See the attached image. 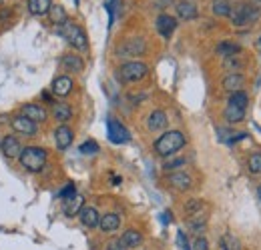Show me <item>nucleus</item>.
Returning a JSON list of instances; mask_svg holds the SVG:
<instances>
[{"label": "nucleus", "mask_w": 261, "mask_h": 250, "mask_svg": "<svg viewBox=\"0 0 261 250\" xmlns=\"http://www.w3.org/2000/svg\"><path fill=\"white\" fill-rule=\"evenodd\" d=\"M61 63H63V66H65L66 70H72V72H81V70L85 68L83 58H81V56H76V54H65Z\"/></svg>", "instance_id": "nucleus-25"}, {"label": "nucleus", "mask_w": 261, "mask_h": 250, "mask_svg": "<svg viewBox=\"0 0 261 250\" xmlns=\"http://www.w3.org/2000/svg\"><path fill=\"white\" fill-rule=\"evenodd\" d=\"M183 164H185V158L169 160V162H165V170H173V168H177V166H183Z\"/></svg>", "instance_id": "nucleus-36"}, {"label": "nucleus", "mask_w": 261, "mask_h": 250, "mask_svg": "<svg viewBox=\"0 0 261 250\" xmlns=\"http://www.w3.org/2000/svg\"><path fill=\"white\" fill-rule=\"evenodd\" d=\"M53 116L57 118V122H66V120H70V116H72V108L65 104V102H61V104H55L53 106Z\"/></svg>", "instance_id": "nucleus-24"}, {"label": "nucleus", "mask_w": 261, "mask_h": 250, "mask_svg": "<svg viewBox=\"0 0 261 250\" xmlns=\"http://www.w3.org/2000/svg\"><path fill=\"white\" fill-rule=\"evenodd\" d=\"M259 42H261V38H259Z\"/></svg>", "instance_id": "nucleus-41"}, {"label": "nucleus", "mask_w": 261, "mask_h": 250, "mask_svg": "<svg viewBox=\"0 0 261 250\" xmlns=\"http://www.w3.org/2000/svg\"><path fill=\"white\" fill-rule=\"evenodd\" d=\"M20 114H22L24 118L33 120L34 124H38V122H46V118H48L44 106H40V104H24Z\"/></svg>", "instance_id": "nucleus-10"}, {"label": "nucleus", "mask_w": 261, "mask_h": 250, "mask_svg": "<svg viewBox=\"0 0 261 250\" xmlns=\"http://www.w3.org/2000/svg\"><path fill=\"white\" fill-rule=\"evenodd\" d=\"M169 184L177 190H189L193 186V180L187 172H173V174H169Z\"/></svg>", "instance_id": "nucleus-16"}, {"label": "nucleus", "mask_w": 261, "mask_h": 250, "mask_svg": "<svg viewBox=\"0 0 261 250\" xmlns=\"http://www.w3.org/2000/svg\"><path fill=\"white\" fill-rule=\"evenodd\" d=\"M211 10H213L215 16H223L225 18V16L231 14V2L229 0H213Z\"/></svg>", "instance_id": "nucleus-28"}, {"label": "nucleus", "mask_w": 261, "mask_h": 250, "mask_svg": "<svg viewBox=\"0 0 261 250\" xmlns=\"http://www.w3.org/2000/svg\"><path fill=\"white\" fill-rule=\"evenodd\" d=\"M163 222L167 224V222H171V212H165L163 214Z\"/></svg>", "instance_id": "nucleus-39"}, {"label": "nucleus", "mask_w": 261, "mask_h": 250, "mask_svg": "<svg viewBox=\"0 0 261 250\" xmlns=\"http://www.w3.org/2000/svg\"><path fill=\"white\" fill-rule=\"evenodd\" d=\"M74 194H76V188H74V184H72V182H68V184H66V186L63 188L61 192H59V196H61L63 200H68V198H72Z\"/></svg>", "instance_id": "nucleus-34"}, {"label": "nucleus", "mask_w": 261, "mask_h": 250, "mask_svg": "<svg viewBox=\"0 0 261 250\" xmlns=\"http://www.w3.org/2000/svg\"><path fill=\"white\" fill-rule=\"evenodd\" d=\"M185 142H187V138H185V134L183 132H179V130H169V132H165L163 136H159L157 140H155V152L159 154V157H173L175 152H179L183 146H185Z\"/></svg>", "instance_id": "nucleus-1"}, {"label": "nucleus", "mask_w": 261, "mask_h": 250, "mask_svg": "<svg viewBox=\"0 0 261 250\" xmlns=\"http://www.w3.org/2000/svg\"><path fill=\"white\" fill-rule=\"evenodd\" d=\"M177 28V20L173 18V16H169V14H159V18H157V30L161 36L165 38H171V34L175 32Z\"/></svg>", "instance_id": "nucleus-14"}, {"label": "nucleus", "mask_w": 261, "mask_h": 250, "mask_svg": "<svg viewBox=\"0 0 261 250\" xmlns=\"http://www.w3.org/2000/svg\"><path fill=\"white\" fill-rule=\"evenodd\" d=\"M10 126H12V130H14V132H18V134H24V136H34V134H36V130H38L33 120L24 118L22 114L14 116V118L10 120Z\"/></svg>", "instance_id": "nucleus-9"}, {"label": "nucleus", "mask_w": 261, "mask_h": 250, "mask_svg": "<svg viewBox=\"0 0 261 250\" xmlns=\"http://www.w3.org/2000/svg\"><path fill=\"white\" fill-rule=\"evenodd\" d=\"M193 250H209V244H207V240L203 238V236H199L195 240V244H193Z\"/></svg>", "instance_id": "nucleus-38"}, {"label": "nucleus", "mask_w": 261, "mask_h": 250, "mask_svg": "<svg viewBox=\"0 0 261 250\" xmlns=\"http://www.w3.org/2000/svg\"><path fill=\"white\" fill-rule=\"evenodd\" d=\"M167 114H165L163 110H153L151 112V116L147 118V128L151 130V132H157V130H163L165 126H167Z\"/></svg>", "instance_id": "nucleus-18"}, {"label": "nucleus", "mask_w": 261, "mask_h": 250, "mask_svg": "<svg viewBox=\"0 0 261 250\" xmlns=\"http://www.w3.org/2000/svg\"><path fill=\"white\" fill-rule=\"evenodd\" d=\"M79 218L83 222V226H87V228H97L98 220H100V214L97 212V208H93V206H83V210L79 212Z\"/></svg>", "instance_id": "nucleus-15"}, {"label": "nucleus", "mask_w": 261, "mask_h": 250, "mask_svg": "<svg viewBox=\"0 0 261 250\" xmlns=\"http://www.w3.org/2000/svg\"><path fill=\"white\" fill-rule=\"evenodd\" d=\"M50 6H53L50 0H29V10H31L33 14H36V16H44V14H48Z\"/></svg>", "instance_id": "nucleus-23"}, {"label": "nucleus", "mask_w": 261, "mask_h": 250, "mask_svg": "<svg viewBox=\"0 0 261 250\" xmlns=\"http://www.w3.org/2000/svg\"><path fill=\"white\" fill-rule=\"evenodd\" d=\"M229 104L245 110V108H247V104H249V98H247V94L243 92V90H237V92H233L231 96H229Z\"/></svg>", "instance_id": "nucleus-29"}, {"label": "nucleus", "mask_w": 261, "mask_h": 250, "mask_svg": "<svg viewBox=\"0 0 261 250\" xmlns=\"http://www.w3.org/2000/svg\"><path fill=\"white\" fill-rule=\"evenodd\" d=\"M107 132H109V140H111L113 144H125V142L130 140L129 130L121 124L117 118H109V122H107Z\"/></svg>", "instance_id": "nucleus-6"}, {"label": "nucleus", "mask_w": 261, "mask_h": 250, "mask_svg": "<svg viewBox=\"0 0 261 250\" xmlns=\"http://www.w3.org/2000/svg\"><path fill=\"white\" fill-rule=\"evenodd\" d=\"M48 18H50V22H53V24H57V26L65 24L66 20H68L63 6H50V10H48Z\"/></svg>", "instance_id": "nucleus-27"}, {"label": "nucleus", "mask_w": 261, "mask_h": 250, "mask_svg": "<svg viewBox=\"0 0 261 250\" xmlns=\"http://www.w3.org/2000/svg\"><path fill=\"white\" fill-rule=\"evenodd\" d=\"M241 86H243V76H241L239 72H231V74H227V76L223 78V88H225L229 94L241 90Z\"/></svg>", "instance_id": "nucleus-20"}, {"label": "nucleus", "mask_w": 261, "mask_h": 250, "mask_svg": "<svg viewBox=\"0 0 261 250\" xmlns=\"http://www.w3.org/2000/svg\"><path fill=\"white\" fill-rule=\"evenodd\" d=\"M0 150H2V154H4L6 158H18L20 157V152H22V144H20V140H18L16 136L8 134V136L2 138V142H0Z\"/></svg>", "instance_id": "nucleus-8"}, {"label": "nucleus", "mask_w": 261, "mask_h": 250, "mask_svg": "<svg viewBox=\"0 0 261 250\" xmlns=\"http://www.w3.org/2000/svg\"><path fill=\"white\" fill-rule=\"evenodd\" d=\"M107 250H127V246L121 242V238H115V240H111V242H109Z\"/></svg>", "instance_id": "nucleus-37"}, {"label": "nucleus", "mask_w": 261, "mask_h": 250, "mask_svg": "<svg viewBox=\"0 0 261 250\" xmlns=\"http://www.w3.org/2000/svg\"><path fill=\"white\" fill-rule=\"evenodd\" d=\"M243 118H245V110L243 108H237V106L227 104V108H225V120H227L229 124H237Z\"/></svg>", "instance_id": "nucleus-26"}, {"label": "nucleus", "mask_w": 261, "mask_h": 250, "mask_svg": "<svg viewBox=\"0 0 261 250\" xmlns=\"http://www.w3.org/2000/svg\"><path fill=\"white\" fill-rule=\"evenodd\" d=\"M175 10H177V16L179 18H183V20H193L197 18V6L193 2H189V0H179L177 4H175Z\"/></svg>", "instance_id": "nucleus-13"}, {"label": "nucleus", "mask_w": 261, "mask_h": 250, "mask_svg": "<svg viewBox=\"0 0 261 250\" xmlns=\"http://www.w3.org/2000/svg\"><path fill=\"white\" fill-rule=\"evenodd\" d=\"M177 246H179L181 250H191L189 242H187V234H185L183 230H179V232H177Z\"/></svg>", "instance_id": "nucleus-35"}, {"label": "nucleus", "mask_w": 261, "mask_h": 250, "mask_svg": "<svg viewBox=\"0 0 261 250\" xmlns=\"http://www.w3.org/2000/svg\"><path fill=\"white\" fill-rule=\"evenodd\" d=\"M145 52V40L141 38H133L123 42L119 48H117V54L119 56H127V58H135V56H141Z\"/></svg>", "instance_id": "nucleus-7"}, {"label": "nucleus", "mask_w": 261, "mask_h": 250, "mask_svg": "<svg viewBox=\"0 0 261 250\" xmlns=\"http://www.w3.org/2000/svg\"><path fill=\"white\" fill-rule=\"evenodd\" d=\"M83 206H85V198L81 194H74L72 198H68V200L63 202V212H65V216L72 218V216H76L83 210Z\"/></svg>", "instance_id": "nucleus-12"}, {"label": "nucleus", "mask_w": 261, "mask_h": 250, "mask_svg": "<svg viewBox=\"0 0 261 250\" xmlns=\"http://www.w3.org/2000/svg\"><path fill=\"white\" fill-rule=\"evenodd\" d=\"M147 72H149L147 64L137 63V60L135 63H125L119 68V76H121L123 82H139L147 76Z\"/></svg>", "instance_id": "nucleus-5"}, {"label": "nucleus", "mask_w": 261, "mask_h": 250, "mask_svg": "<svg viewBox=\"0 0 261 250\" xmlns=\"http://www.w3.org/2000/svg\"><path fill=\"white\" fill-rule=\"evenodd\" d=\"M203 210H205V204H203V200H189V202L185 204V214H187V216L203 214Z\"/></svg>", "instance_id": "nucleus-31"}, {"label": "nucleus", "mask_w": 261, "mask_h": 250, "mask_svg": "<svg viewBox=\"0 0 261 250\" xmlns=\"http://www.w3.org/2000/svg\"><path fill=\"white\" fill-rule=\"evenodd\" d=\"M98 226H100L102 232H115V230L121 226V216H119L117 212H109V214L100 216Z\"/></svg>", "instance_id": "nucleus-19"}, {"label": "nucleus", "mask_w": 261, "mask_h": 250, "mask_svg": "<svg viewBox=\"0 0 261 250\" xmlns=\"http://www.w3.org/2000/svg\"><path fill=\"white\" fill-rule=\"evenodd\" d=\"M18 160H20L24 170L40 172L44 168V164H46V150L40 148V146H27V148H22Z\"/></svg>", "instance_id": "nucleus-3"}, {"label": "nucleus", "mask_w": 261, "mask_h": 250, "mask_svg": "<svg viewBox=\"0 0 261 250\" xmlns=\"http://www.w3.org/2000/svg\"><path fill=\"white\" fill-rule=\"evenodd\" d=\"M247 166H249V170H251L253 174H261V152L251 154L249 160H247Z\"/></svg>", "instance_id": "nucleus-32"}, {"label": "nucleus", "mask_w": 261, "mask_h": 250, "mask_svg": "<svg viewBox=\"0 0 261 250\" xmlns=\"http://www.w3.org/2000/svg\"><path fill=\"white\" fill-rule=\"evenodd\" d=\"M239 52H241V46L235 44V42H231V40H223V42L217 44V54L223 56V58H233Z\"/></svg>", "instance_id": "nucleus-21"}, {"label": "nucleus", "mask_w": 261, "mask_h": 250, "mask_svg": "<svg viewBox=\"0 0 261 250\" xmlns=\"http://www.w3.org/2000/svg\"><path fill=\"white\" fill-rule=\"evenodd\" d=\"M59 34L65 38L72 48H76V50H87L89 48V38H87L85 30L79 24L70 22V20H66L65 24L59 26Z\"/></svg>", "instance_id": "nucleus-4"}, {"label": "nucleus", "mask_w": 261, "mask_h": 250, "mask_svg": "<svg viewBox=\"0 0 261 250\" xmlns=\"http://www.w3.org/2000/svg\"><path fill=\"white\" fill-rule=\"evenodd\" d=\"M121 242L127 246V248H137L141 242H143V234L139 230H125V234L121 236Z\"/></svg>", "instance_id": "nucleus-22"}, {"label": "nucleus", "mask_w": 261, "mask_h": 250, "mask_svg": "<svg viewBox=\"0 0 261 250\" xmlns=\"http://www.w3.org/2000/svg\"><path fill=\"white\" fill-rule=\"evenodd\" d=\"M259 16H261L259 8L253 6V4H247V2H239V4L231 6V14H229L233 26H237V28L239 26H249V24L257 22Z\"/></svg>", "instance_id": "nucleus-2"}, {"label": "nucleus", "mask_w": 261, "mask_h": 250, "mask_svg": "<svg viewBox=\"0 0 261 250\" xmlns=\"http://www.w3.org/2000/svg\"><path fill=\"white\" fill-rule=\"evenodd\" d=\"M219 246L221 250H241V242L233 234H223L219 240Z\"/></svg>", "instance_id": "nucleus-30"}, {"label": "nucleus", "mask_w": 261, "mask_h": 250, "mask_svg": "<svg viewBox=\"0 0 261 250\" xmlns=\"http://www.w3.org/2000/svg\"><path fill=\"white\" fill-rule=\"evenodd\" d=\"M72 138H74V134L66 124H61L55 130V144H57L59 150H66L72 144Z\"/></svg>", "instance_id": "nucleus-11"}, {"label": "nucleus", "mask_w": 261, "mask_h": 250, "mask_svg": "<svg viewBox=\"0 0 261 250\" xmlns=\"http://www.w3.org/2000/svg\"><path fill=\"white\" fill-rule=\"evenodd\" d=\"M72 78L70 76H57L55 80H53V92L57 94V96H68V94L72 92Z\"/></svg>", "instance_id": "nucleus-17"}, {"label": "nucleus", "mask_w": 261, "mask_h": 250, "mask_svg": "<svg viewBox=\"0 0 261 250\" xmlns=\"http://www.w3.org/2000/svg\"><path fill=\"white\" fill-rule=\"evenodd\" d=\"M259 198H261V188H259Z\"/></svg>", "instance_id": "nucleus-40"}, {"label": "nucleus", "mask_w": 261, "mask_h": 250, "mask_svg": "<svg viewBox=\"0 0 261 250\" xmlns=\"http://www.w3.org/2000/svg\"><path fill=\"white\" fill-rule=\"evenodd\" d=\"M98 152V144L95 140H87L81 144V154H97Z\"/></svg>", "instance_id": "nucleus-33"}]
</instances>
